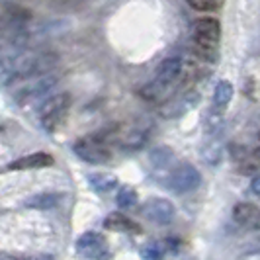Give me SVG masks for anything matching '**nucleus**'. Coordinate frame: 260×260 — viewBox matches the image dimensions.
<instances>
[{
	"instance_id": "obj_6",
	"label": "nucleus",
	"mask_w": 260,
	"mask_h": 260,
	"mask_svg": "<svg viewBox=\"0 0 260 260\" xmlns=\"http://www.w3.org/2000/svg\"><path fill=\"white\" fill-rule=\"evenodd\" d=\"M200 184H202V174L192 165H178L169 176V188L176 194L192 192Z\"/></svg>"
},
{
	"instance_id": "obj_17",
	"label": "nucleus",
	"mask_w": 260,
	"mask_h": 260,
	"mask_svg": "<svg viewBox=\"0 0 260 260\" xmlns=\"http://www.w3.org/2000/svg\"><path fill=\"white\" fill-rule=\"evenodd\" d=\"M151 160H153V165H155L156 169H165L170 160H172V151L167 149V147L155 149V151L151 153Z\"/></svg>"
},
{
	"instance_id": "obj_10",
	"label": "nucleus",
	"mask_w": 260,
	"mask_h": 260,
	"mask_svg": "<svg viewBox=\"0 0 260 260\" xmlns=\"http://www.w3.org/2000/svg\"><path fill=\"white\" fill-rule=\"evenodd\" d=\"M233 219L243 229L258 231L260 229V208L248 202H241L233 208Z\"/></svg>"
},
{
	"instance_id": "obj_24",
	"label": "nucleus",
	"mask_w": 260,
	"mask_h": 260,
	"mask_svg": "<svg viewBox=\"0 0 260 260\" xmlns=\"http://www.w3.org/2000/svg\"><path fill=\"white\" fill-rule=\"evenodd\" d=\"M0 258H12L10 254H6V252H0Z\"/></svg>"
},
{
	"instance_id": "obj_21",
	"label": "nucleus",
	"mask_w": 260,
	"mask_h": 260,
	"mask_svg": "<svg viewBox=\"0 0 260 260\" xmlns=\"http://www.w3.org/2000/svg\"><path fill=\"white\" fill-rule=\"evenodd\" d=\"M250 192L260 198V174H256L254 178H252V182H250Z\"/></svg>"
},
{
	"instance_id": "obj_15",
	"label": "nucleus",
	"mask_w": 260,
	"mask_h": 260,
	"mask_svg": "<svg viewBox=\"0 0 260 260\" xmlns=\"http://www.w3.org/2000/svg\"><path fill=\"white\" fill-rule=\"evenodd\" d=\"M231 98H233V84L229 80L217 82L215 92H213V102H215V106L217 108H225V106L231 102Z\"/></svg>"
},
{
	"instance_id": "obj_13",
	"label": "nucleus",
	"mask_w": 260,
	"mask_h": 260,
	"mask_svg": "<svg viewBox=\"0 0 260 260\" xmlns=\"http://www.w3.org/2000/svg\"><path fill=\"white\" fill-rule=\"evenodd\" d=\"M88 182H90L92 190L106 194L117 186V178L110 172H94V174H88Z\"/></svg>"
},
{
	"instance_id": "obj_14",
	"label": "nucleus",
	"mask_w": 260,
	"mask_h": 260,
	"mask_svg": "<svg viewBox=\"0 0 260 260\" xmlns=\"http://www.w3.org/2000/svg\"><path fill=\"white\" fill-rule=\"evenodd\" d=\"M59 200H61V196L59 194L45 192V194H38V196L27 198L26 202H24V206H26V208H31V209H49V208H55V206L59 204Z\"/></svg>"
},
{
	"instance_id": "obj_20",
	"label": "nucleus",
	"mask_w": 260,
	"mask_h": 260,
	"mask_svg": "<svg viewBox=\"0 0 260 260\" xmlns=\"http://www.w3.org/2000/svg\"><path fill=\"white\" fill-rule=\"evenodd\" d=\"M194 10H202V12H211L221 8L223 0H186Z\"/></svg>"
},
{
	"instance_id": "obj_5",
	"label": "nucleus",
	"mask_w": 260,
	"mask_h": 260,
	"mask_svg": "<svg viewBox=\"0 0 260 260\" xmlns=\"http://www.w3.org/2000/svg\"><path fill=\"white\" fill-rule=\"evenodd\" d=\"M31 12L16 2H0V29L20 34L29 24Z\"/></svg>"
},
{
	"instance_id": "obj_4",
	"label": "nucleus",
	"mask_w": 260,
	"mask_h": 260,
	"mask_svg": "<svg viewBox=\"0 0 260 260\" xmlns=\"http://www.w3.org/2000/svg\"><path fill=\"white\" fill-rule=\"evenodd\" d=\"M57 80H59V77L51 75V73H43V75H38V77H27L26 82H22L14 90V94H16L18 102H31L39 96L47 94L57 84Z\"/></svg>"
},
{
	"instance_id": "obj_2",
	"label": "nucleus",
	"mask_w": 260,
	"mask_h": 260,
	"mask_svg": "<svg viewBox=\"0 0 260 260\" xmlns=\"http://www.w3.org/2000/svg\"><path fill=\"white\" fill-rule=\"evenodd\" d=\"M221 39V26L215 18H200L194 24V47L198 57L215 61Z\"/></svg>"
},
{
	"instance_id": "obj_18",
	"label": "nucleus",
	"mask_w": 260,
	"mask_h": 260,
	"mask_svg": "<svg viewBox=\"0 0 260 260\" xmlns=\"http://www.w3.org/2000/svg\"><path fill=\"white\" fill-rule=\"evenodd\" d=\"M145 133L143 131H129L123 139H121V147H125V149H137V147H141L145 143Z\"/></svg>"
},
{
	"instance_id": "obj_3",
	"label": "nucleus",
	"mask_w": 260,
	"mask_h": 260,
	"mask_svg": "<svg viewBox=\"0 0 260 260\" xmlns=\"http://www.w3.org/2000/svg\"><path fill=\"white\" fill-rule=\"evenodd\" d=\"M71 108V96L69 94H55L47 98L43 104L39 106V123L45 131H55L63 121Z\"/></svg>"
},
{
	"instance_id": "obj_16",
	"label": "nucleus",
	"mask_w": 260,
	"mask_h": 260,
	"mask_svg": "<svg viewBox=\"0 0 260 260\" xmlns=\"http://www.w3.org/2000/svg\"><path fill=\"white\" fill-rule=\"evenodd\" d=\"M116 202L121 209L133 208V206L137 204V192H135V188H131V186H121L116 196Z\"/></svg>"
},
{
	"instance_id": "obj_19",
	"label": "nucleus",
	"mask_w": 260,
	"mask_h": 260,
	"mask_svg": "<svg viewBox=\"0 0 260 260\" xmlns=\"http://www.w3.org/2000/svg\"><path fill=\"white\" fill-rule=\"evenodd\" d=\"M165 250H167V247H165L162 243H149V245H145L143 250H141V256L149 260L162 258V256H165Z\"/></svg>"
},
{
	"instance_id": "obj_9",
	"label": "nucleus",
	"mask_w": 260,
	"mask_h": 260,
	"mask_svg": "<svg viewBox=\"0 0 260 260\" xmlns=\"http://www.w3.org/2000/svg\"><path fill=\"white\" fill-rule=\"evenodd\" d=\"M77 252L88 258H106L108 250H106L104 237L94 231H86L77 239Z\"/></svg>"
},
{
	"instance_id": "obj_7",
	"label": "nucleus",
	"mask_w": 260,
	"mask_h": 260,
	"mask_svg": "<svg viewBox=\"0 0 260 260\" xmlns=\"http://www.w3.org/2000/svg\"><path fill=\"white\" fill-rule=\"evenodd\" d=\"M141 213L149 221L156 223V225H169L174 219V206L165 198H151L147 200L141 208Z\"/></svg>"
},
{
	"instance_id": "obj_12",
	"label": "nucleus",
	"mask_w": 260,
	"mask_h": 260,
	"mask_svg": "<svg viewBox=\"0 0 260 260\" xmlns=\"http://www.w3.org/2000/svg\"><path fill=\"white\" fill-rule=\"evenodd\" d=\"M53 165V156L47 153H31L27 156H22L18 160L10 162V170H29V169H45Z\"/></svg>"
},
{
	"instance_id": "obj_25",
	"label": "nucleus",
	"mask_w": 260,
	"mask_h": 260,
	"mask_svg": "<svg viewBox=\"0 0 260 260\" xmlns=\"http://www.w3.org/2000/svg\"><path fill=\"white\" fill-rule=\"evenodd\" d=\"M258 137H260V135H258Z\"/></svg>"
},
{
	"instance_id": "obj_8",
	"label": "nucleus",
	"mask_w": 260,
	"mask_h": 260,
	"mask_svg": "<svg viewBox=\"0 0 260 260\" xmlns=\"http://www.w3.org/2000/svg\"><path fill=\"white\" fill-rule=\"evenodd\" d=\"M75 153L78 158L90 165H104L110 160V151L98 139H92V137H84L78 143H75Z\"/></svg>"
},
{
	"instance_id": "obj_23",
	"label": "nucleus",
	"mask_w": 260,
	"mask_h": 260,
	"mask_svg": "<svg viewBox=\"0 0 260 260\" xmlns=\"http://www.w3.org/2000/svg\"><path fill=\"white\" fill-rule=\"evenodd\" d=\"M252 156H254V158H256V160H258V162H260V149H256V151L252 153Z\"/></svg>"
},
{
	"instance_id": "obj_22",
	"label": "nucleus",
	"mask_w": 260,
	"mask_h": 260,
	"mask_svg": "<svg viewBox=\"0 0 260 260\" xmlns=\"http://www.w3.org/2000/svg\"><path fill=\"white\" fill-rule=\"evenodd\" d=\"M247 258H260V250H256V252H250V254H247Z\"/></svg>"
},
{
	"instance_id": "obj_11",
	"label": "nucleus",
	"mask_w": 260,
	"mask_h": 260,
	"mask_svg": "<svg viewBox=\"0 0 260 260\" xmlns=\"http://www.w3.org/2000/svg\"><path fill=\"white\" fill-rule=\"evenodd\" d=\"M104 227L108 231H117V233H141V225L123 213H110L104 219Z\"/></svg>"
},
{
	"instance_id": "obj_1",
	"label": "nucleus",
	"mask_w": 260,
	"mask_h": 260,
	"mask_svg": "<svg viewBox=\"0 0 260 260\" xmlns=\"http://www.w3.org/2000/svg\"><path fill=\"white\" fill-rule=\"evenodd\" d=\"M55 65H57V53L43 49L16 47L14 51L2 55V69L8 75V82L51 73Z\"/></svg>"
}]
</instances>
